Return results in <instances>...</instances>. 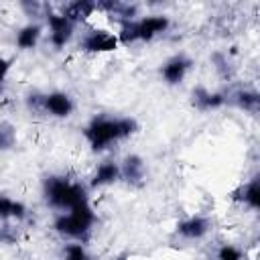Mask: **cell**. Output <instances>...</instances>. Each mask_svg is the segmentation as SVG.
<instances>
[{"mask_svg":"<svg viewBox=\"0 0 260 260\" xmlns=\"http://www.w3.org/2000/svg\"><path fill=\"white\" fill-rule=\"evenodd\" d=\"M136 130V122L130 118H95L85 128V136L93 150H102L108 144L130 136Z\"/></svg>","mask_w":260,"mask_h":260,"instance_id":"6da1fadb","label":"cell"},{"mask_svg":"<svg viewBox=\"0 0 260 260\" xmlns=\"http://www.w3.org/2000/svg\"><path fill=\"white\" fill-rule=\"evenodd\" d=\"M45 197L47 203L57 209H73L87 203L85 189L79 183H71L63 177H49L45 181Z\"/></svg>","mask_w":260,"mask_h":260,"instance_id":"7a4b0ae2","label":"cell"},{"mask_svg":"<svg viewBox=\"0 0 260 260\" xmlns=\"http://www.w3.org/2000/svg\"><path fill=\"white\" fill-rule=\"evenodd\" d=\"M93 221H95V215H93L89 203H83V205H77V207L69 209L67 215H59L57 221H55V228H57V232H61L65 236L81 238L83 234L89 232Z\"/></svg>","mask_w":260,"mask_h":260,"instance_id":"3957f363","label":"cell"},{"mask_svg":"<svg viewBox=\"0 0 260 260\" xmlns=\"http://www.w3.org/2000/svg\"><path fill=\"white\" fill-rule=\"evenodd\" d=\"M169 26L167 16H148L142 20H128L122 24V32H120V41L122 43H134V41H150L152 37H156L158 32H162Z\"/></svg>","mask_w":260,"mask_h":260,"instance_id":"277c9868","label":"cell"},{"mask_svg":"<svg viewBox=\"0 0 260 260\" xmlns=\"http://www.w3.org/2000/svg\"><path fill=\"white\" fill-rule=\"evenodd\" d=\"M118 45V39L110 32H104V30H95V32H89L81 47L85 51H91V53H102V51H114Z\"/></svg>","mask_w":260,"mask_h":260,"instance_id":"5b68a950","label":"cell"},{"mask_svg":"<svg viewBox=\"0 0 260 260\" xmlns=\"http://www.w3.org/2000/svg\"><path fill=\"white\" fill-rule=\"evenodd\" d=\"M51 26V43L55 47H63L71 39V22L63 14H49Z\"/></svg>","mask_w":260,"mask_h":260,"instance_id":"8992f818","label":"cell"},{"mask_svg":"<svg viewBox=\"0 0 260 260\" xmlns=\"http://www.w3.org/2000/svg\"><path fill=\"white\" fill-rule=\"evenodd\" d=\"M43 110L51 112V114L57 116V118H65V116L71 114L73 104H71V98H69V95L55 91V93H49V95L43 98Z\"/></svg>","mask_w":260,"mask_h":260,"instance_id":"52a82bcc","label":"cell"},{"mask_svg":"<svg viewBox=\"0 0 260 260\" xmlns=\"http://www.w3.org/2000/svg\"><path fill=\"white\" fill-rule=\"evenodd\" d=\"M187 69H189V61L183 59V57H175V59H171V61L162 67V77L167 79V83L175 85V83L183 81Z\"/></svg>","mask_w":260,"mask_h":260,"instance_id":"ba28073f","label":"cell"},{"mask_svg":"<svg viewBox=\"0 0 260 260\" xmlns=\"http://www.w3.org/2000/svg\"><path fill=\"white\" fill-rule=\"evenodd\" d=\"M95 10V4L93 2H87V0H77V2H71L65 6V12L63 16L69 20V22H75V20H83L87 16H91V12Z\"/></svg>","mask_w":260,"mask_h":260,"instance_id":"9c48e42d","label":"cell"},{"mask_svg":"<svg viewBox=\"0 0 260 260\" xmlns=\"http://www.w3.org/2000/svg\"><path fill=\"white\" fill-rule=\"evenodd\" d=\"M122 173H124V179H126L128 183H140V181L144 179V162H142V158L136 156V154L128 156V158L124 160Z\"/></svg>","mask_w":260,"mask_h":260,"instance_id":"30bf717a","label":"cell"},{"mask_svg":"<svg viewBox=\"0 0 260 260\" xmlns=\"http://www.w3.org/2000/svg\"><path fill=\"white\" fill-rule=\"evenodd\" d=\"M207 230H209V221L203 217H191L179 223V234H183L185 238H201Z\"/></svg>","mask_w":260,"mask_h":260,"instance_id":"8fae6325","label":"cell"},{"mask_svg":"<svg viewBox=\"0 0 260 260\" xmlns=\"http://www.w3.org/2000/svg\"><path fill=\"white\" fill-rule=\"evenodd\" d=\"M193 102H195V106L197 108H201V110H211V108H219L223 102H225V98L221 95V93H209V91H205V89H195L193 91Z\"/></svg>","mask_w":260,"mask_h":260,"instance_id":"7c38bea8","label":"cell"},{"mask_svg":"<svg viewBox=\"0 0 260 260\" xmlns=\"http://www.w3.org/2000/svg\"><path fill=\"white\" fill-rule=\"evenodd\" d=\"M24 215H26V207L20 201H12V199L0 195V219H6V217L22 219Z\"/></svg>","mask_w":260,"mask_h":260,"instance_id":"4fadbf2b","label":"cell"},{"mask_svg":"<svg viewBox=\"0 0 260 260\" xmlns=\"http://www.w3.org/2000/svg\"><path fill=\"white\" fill-rule=\"evenodd\" d=\"M120 175V169L114 165V162H104L98 167V173L91 181L93 187H102V185H108V183H114Z\"/></svg>","mask_w":260,"mask_h":260,"instance_id":"5bb4252c","label":"cell"},{"mask_svg":"<svg viewBox=\"0 0 260 260\" xmlns=\"http://www.w3.org/2000/svg\"><path fill=\"white\" fill-rule=\"evenodd\" d=\"M240 193H242V195H236V197L242 199L244 203H248L252 209H258V207H260V185H258V179L250 181Z\"/></svg>","mask_w":260,"mask_h":260,"instance_id":"9a60e30c","label":"cell"},{"mask_svg":"<svg viewBox=\"0 0 260 260\" xmlns=\"http://www.w3.org/2000/svg\"><path fill=\"white\" fill-rule=\"evenodd\" d=\"M39 37H41V28H39L37 24L24 26V28L18 32V37H16V45H18L20 49H32V47L37 45Z\"/></svg>","mask_w":260,"mask_h":260,"instance_id":"2e32d148","label":"cell"},{"mask_svg":"<svg viewBox=\"0 0 260 260\" xmlns=\"http://www.w3.org/2000/svg\"><path fill=\"white\" fill-rule=\"evenodd\" d=\"M14 142H16V130L8 122H2L0 124V150L12 148Z\"/></svg>","mask_w":260,"mask_h":260,"instance_id":"e0dca14e","label":"cell"},{"mask_svg":"<svg viewBox=\"0 0 260 260\" xmlns=\"http://www.w3.org/2000/svg\"><path fill=\"white\" fill-rule=\"evenodd\" d=\"M236 102H238L240 108H244V110H248V112H256V110H258V102H260V98H258V93L242 91V93L236 95Z\"/></svg>","mask_w":260,"mask_h":260,"instance_id":"ac0fdd59","label":"cell"},{"mask_svg":"<svg viewBox=\"0 0 260 260\" xmlns=\"http://www.w3.org/2000/svg\"><path fill=\"white\" fill-rule=\"evenodd\" d=\"M65 260H89L81 244H69L65 248Z\"/></svg>","mask_w":260,"mask_h":260,"instance_id":"d6986e66","label":"cell"},{"mask_svg":"<svg viewBox=\"0 0 260 260\" xmlns=\"http://www.w3.org/2000/svg\"><path fill=\"white\" fill-rule=\"evenodd\" d=\"M219 260H242V254L234 246H223L219 250Z\"/></svg>","mask_w":260,"mask_h":260,"instance_id":"ffe728a7","label":"cell"},{"mask_svg":"<svg viewBox=\"0 0 260 260\" xmlns=\"http://www.w3.org/2000/svg\"><path fill=\"white\" fill-rule=\"evenodd\" d=\"M8 69H10V61H6V59H2V57H0V83L6 79Z\"/></svg>","mask_w":260,"mask_h":260,"instance_id":"44dd1931","label":"cell"}]
</instances>
